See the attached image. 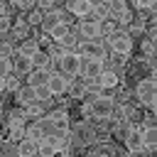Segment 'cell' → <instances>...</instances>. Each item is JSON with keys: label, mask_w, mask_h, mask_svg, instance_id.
Instances as JSON below:
<instances>
[{"label": "cell", "mask_w": 157, "mask_h": 157, "mask_svg": "<svg viewBox=\"0 0 157 157\" xmlns=\"http://www.w3.org/2000/svg\"><path fill=\"white\" fill-rule=\"evenodd\" d=\"M81 113H83L86 118H91V120H110L113 113H115V101H113L110 93L101 91V93H96L88 103H83Z\"/></svg>", "instance_id": "1"}, {"label": "cell", "mask_w": 157, "mask_h": 157, "mask_svg": "<svg viewBox=\"0 0 157 157\" xmlns=\"http://www.w3.org/2000/svg\"><path fill=\"white\" fill-rule=\"evenodd\" d=\"M132 96H135V101L140 103V105H145V108H150L155 101H157V76H142L135 86H132Z\"/></svg>", "instance_id": "2"}, {"label": "cell", "mask_w": 157, "mask_h": 157, "mask_svg": "<svg viewBox=\"0 0 157 157\" xmlns=\"http://www.w3.org/2000/svg\"><path fill=\"white\" fill-rule=\"evenodd\" d=\"M81 64H83V56H81L76 49H64V52H61V56H56V59H54V69L64 71V74H66V76H71V78L81 76Z\"/></svg>", "instance_id": "3"}, {"label": "cell", "mask_w": 157, "mask_h": 157, "mask_svg": "<svg viewBox=\"0 0 157 157\" xmlns=\"http://www.w3.org/2000/svg\"><path fill=\"white\" fill-rule=\"evenodd\" d=\"M105 44H108L110 52L118 54V56H130V52H132V47H135L132 34H130L128 29H123V27H118L113 34H108V37H105Z\"/></svg>", "instance_id": "4"}, {"label": "cell", "mask_w": 157, "mask_h": 157, "mask_svg": "<svg viewBox=\"0 0 157 157\" xmlns=\"http://www.w3.org/2000/svg\"><path fill=\"white\" fill-rule=\"evenodd\" d=\"M105 39H78L76 52L81 56H91V59H108V49H105Z\"/></svg>", "instance_id": "5"}, {"label": "cell", "mask_w": 157, "mask_h": 157, "mask_svg": "<svg viewBox=\"0 0 157 157\" xmlns=\"http://www.w3.org/2000/svg\"><path fill=\"white\" fill-rule=\"evenodd\" d=\"M54 132H59V128H56V123H54L49 115H42V118H37L34 123L27 125V135L34 137L37 142H42L44 137H49V135H54Z\"/></svg>", "instance_id": "6"}, {"label": "cell", "mask_w": 157, "mask_h": 157, "mask_svg": "<svg viewBox=\"0 0 157 157\" xmlns=\"http://www.w3.org/2000/svg\"><path fill=\"white\" fill-rule=\"evenodd\" d=\"M105 71V61L103 59H91V56H83V64H81V78H86L88 83H96L98 76Z\"/></svg>", "instance_id": "7"}, {"label": "cell", "mask_w": 157, "mask_h": 157, "mask_svg": "<svg viewBox=\"0 0 157 157\" xmlns=\"http://www.w3.org/2000/svg\"><path fill=\"white\" fill-rule=\"evenodd\" d=\"M76 32L81 39H103V29H101V22L93 20V17H83L78 25H76Z\"/></svg>", "instance_id": "8"}, {"label": "cell", "mask_w": 157, "mask_h": 157, "mask_svg": "<svg viewBox=\"0 0 157 157\" xmlns=\"http://www.w3.org/2000/svg\"><path fill=\"white\" fill-rule=\"evenodd\" d=\"M69 83H71V76H66L64 71H59V69H52V74H49V91L54 93V98L56 96H64L66 91H69Z\"/></svg>", "instance_id": "9"}, {"label": "cell", "mask_w": 157, "mask_h": 157, "mask_svg": "<svg viewBox=\"0 0 157 157\" xmlns=\"http://www.w3.org/2000/svg\"><path fill=\"white\" fill-rule=\"evenodd\" d=\"M66 12H61L59 7H54V10H47L44 12V20H42V25H39V29L44 32V34H49L54 27H59L61 22H66V17H64Z\"/></svg>", "instance_id": "10"}, {"label": "cell", "mask_w": 157, "mask_h": 157, "mask_svg": "<svg viewBox=\"0 0 157 157\" xmlns=\"http://www.w3.org/2000/svg\"><path fill=\"white\" fill-rule=\"evenodd\" d=\"M12 64H15V74H20V76H27L29 71H34V59H32V54H25V52H15V56H12Z\"/></svg>", "instance_id": "11"}, {"label": "cell", "mask_w": 157, "mask_h": 157, "mask_svg": "<svg viewBox=\"0 0 157 157\" xmlns=\"http://www.w3.org/2000/svg\"><path fill=\"white\" fill-rule=\"evenodd\" d=\"M88 93H91V83H88L86 78H71L69 91H66V96H69L71 101H83Z\"/></svg>", "instance_id": "12"}, {"label": "cell", "mask_w": 157, "mask_h": 157, "mask_svg": "<svg viewBox=\"0 0 157 157\" xmlns=\"http://www.w3.org/2000/svg\"><path fill=\"white\" fill-rule=\"evenodd\" d=\"M120 81H123V76H120L118 71H113V69H105V71L98 76L96 86H98L101 91H113V88H118V86H120Z\"/></svg>", "instance_id": "13"}, {"label": "cell", "mask_w": 157, "mask_h": 157, "mask_svg": "<svg viewBox=\"0 0 157 157\" xmlns=\"http://www.w3.org/2000/svg\"><path fill=\"white\" fill-rule=\"evenodd\" d=\"M125 150H128V152H147V150H145V142H142V128H140V125H132V130L128 132V137H125Z\"/></svg>", "instance_id": "14"}, {"label": "cell", "mask_w": 157, "mask_h": 157, "mask_svg": "<svg viewBox=\"0 0 157 157\" xmlns=\"http://www.w3.org/2000/svg\"><path fill=\"white\" fill-rule=\"evenodd\" d=\"M25 123H27V110L25 105H17L7 113V130H25Z\"/></svg>", "instance_id": "15"}, {"label": "cell", "mask_w": 157, "mask_h": 157, "mask_svg": "<svg viewBox=\"0 0 157 157\" xmlns=\"http://www.w3.org/2000/svg\"><path fill=\"white\" fill-rule=\"evenodd\" d=\"M74 17H88L93 12V0H66L64 5Z\"/></svg>", "instance_id": "16"}, {"label": "cell", "mask_w": 157, "mask_h": 157, "mask_svg": "<svg viewBox=\"0 0 157 157\" xmlns=\"http://www.w3.org/2000/svg\"><path fill=\"white\" fill-rule=\"evenodd\" d=\"M15 101H17V105H32V103H37V88L34 86H29V83H25V86H20L17 91H15Z\"/></svg>", "instance_id": "17"}, {"label": "cell", "mask_w": 157, "mask_h": 157, "mask_svg": "<svg viewBox=\"0 0 157 157\" xmlns=\"http://www.w3.org/2000/svg\"><path fill=\"white\" fill-rule=\"evenodd\" d=\"M29 29H32V25L27 22V17H20V20H15L12 22V29H10V34H12V39L17 42H22V39H27L29 37Z\"/></svg>", "instance_id": "18"}, {"label": "cell", "mask_w": 157, "mask_h": 157, "mask_svg": "<svg viewBox=\"0 0 157 157\" xmlns=\"http://www.w3.org/2000/svg\"><path fill=\"white\" fill-rule=\"evenodd\" d=\"M142 142H145V150H157V123L142 125Z\"/></svg>", "instance_id": "19"}, {"label": "cell", "mask_w": 157, "mask_h": 157, "mask_svg": "<svg viewBox=\"0 0 157 157\" xmlns=\"http://www.w3.org/2000/svg\"><path fill=\"white\" fill-rule=\"evenodd\" d=\"M47 115L56 123L59 130H64V132L71 130V120H69V110H66V108H56V110H52V113H47Z\"/></svg>", "instance_id": "20"}, {"label": "cell", "mask_w": 157, "mask_h": 157, "mask_svg": "<svg viewBox=\"0 0 157 157\" xmlns=\"http://www.w3.org/2000/svg\"><path fill=\"white\" fill-rule=\"evenodd\" d=\"M49 74H52L49 69H34V71L27 74V83L34 86V88H37V86H47V83H49Z\"/></svg>", "instance_id": "21"}, {"label": "cell", "mask_w": 157, "mask_h": 157, "mask_svg": "<svg viewBox=\"0 0 157 157\" xmlns=\"http://www.w3.org/2000/svg\"><path fill=\"white\" fill-rule=\"evenodd\" d=\"M17 147H20V157H32V155H37L39 152V142L34 140V137H22L20 142H17Z\"/></svg>", "instance_id": "22"}, {"label": "cell", "mask_w": 157, "mask_h": 157, "mask_svg": "<svg viewBox=\"0 0 157 157\" xmlns=\"http://www.w3.org/2000/svg\"><path fill=\"white\" fill-rule=\"evenodd\" d=\"M32 59H34V69H49V71L54 69V59H52V54L47 49H39Z\"/></svg>", "instance_id": "23"}, {"label": "cell", "mask_w": 157, "mask_h": 157, "mask_svg": "<svg viewBox=\"0 0 157 157\" xmlns=\"http://www.w3.org/2000/svg\"><path fill=\"white\" fill-rule=\"evenodd\" d=\"M17 49L20 52H25V54H37L39 49H42V44H39V39H34V37H27V39H22L20 44H17Z\"/></svg>", "instance_id": "24"}, {"label": "cell", "mask_w": 157, "mask_h": 157, "mask_svg": "<svg viewBox=\"0 0 157 157\" xmlns=\"http://www.w3.org/2000/svg\"><path fill=\"white\" fill-rule=\"evenodd\" d=\"M71 29H74V27H71L69 22H61V25H59V27H54L49 34H52V39H54V42H61V39H64V37H66Z\"/></svg>", "instance_id": "25"}, {"label": "cell", "mask_w": 157, "mask_h": 157, "mask_svg": "<svg viewBox=\"0 0 157 157\" xmlns=\"http://www.w3.org/2000/svg\"><path fill=\"white\" fill-rule=\"evenodd\" d=\"M2 88H5V91H12V93H15V91L20 88V74H15V71H12L10 76H5V78H2Z\"/></svg>", "instance_id": "26"}, {"label": "cell", "mask_w": 157, "mask_h": 157, "mask_svg": "<svg viewBox=\"0 0 157 157\" xmlns=\"http://www.w3.org/2000/svg\"><path fill=\"white\" fill-rule=\"evenodd\" d=\"M108 10H110L113 17H118L128 10V0H108Z\"/></svg>", "instance_id": "27"}, {"label": "cell", "mask_w": 157, "mask_h": 157, "mask_svg": "<svg viewBox=\"0 0 157 157\" xmlns=\"http://www.w3.org/2000/svg\"><path fill=\"white\" fill-rule=\"evenodd\" d=\"M25 17H27V22H29L32 27H39V25H42V20H44V10L34 7V10H29V12L25 15Z\"/></svg>", "instance_id": "28"}, {"label": "cell", "mask_w": 157, "mask_h": 157, "mask_svg": "<svg viewBox=\"0 0 157 157\" xmlns=\"http://www.w3.org/2000/svg\"><path fill=\"white\" fill-rule=\"evenodd\" d=\"M44 108H47V105L37 101V103H32V105H27L25 110H27V118H42V115H47V110H44Z\"/></svg>", "instance_id": "29"}, {"label": "cell", "mask_w": 157, "mask_h": 157, "mask_svg": "<svg viewBox=\"0 0 157 157\" xmlns=\"http://www.w3.org/2000/svg\"><path fill=\"white\" fill-rule=\"evenodd\" d=\"M52 98H54V93L49 91V86H37V101H39V103L49 105V103H52Z\"/></svg>", "instance_id": "30"}, {"label": "cell", "mask_w": 157, "mask_h": 157, "mask_svg": "<svg viewBox=\"0 0 157 157\" xmlns=\"http://www.w3.org/2000/svg\"><path fill=\"white\" fill-rule=\"evenodd\" d=\"M10 2L15 5L17 12H29V10L37 7V0H10Z\"/></svg>", "instance_id": "31"}, {"label": "cell", "mask_w": 157, "mask_h": 157, "mask_svg": "<svg viewBox=\"0 0 157 157\" xmlns=\"http://www.w3.org/2000/svg\"><path fill=\"white\" fill-rule=\"evenodd\" d=\"M132 20H135V12H132L130 7H128V10L123 12V15H118V17H115V22H118V27H123V29H128V25H130Z\"/></svg>", "instance_id": "32"}, {"label": "cell", "mask_w": 157, "mask_h": 157, "mask_svg": "<svg viewBox=\"0 0 157 157\" xmlns=\"http://www.w3.org/2000/svg\"><path fill=\"white\" fill-rule=\"evenodd\" d=\"M37 155H42V157H52V155H59V150L54 147V145H49L47 140H42L39 142V152Z\"/></svg>", "instance_id": "33"}, {"label": "cell", "mask_w": 157, "mask_h": 157, "mask_svg": "<svg viewBox=\"0 0 157 157\" xmlns=\"http://www.w3.org/2000/svg\"><path fill=\"white\" fill-rule=\"evenodd\" d=\"M15 52L17 49H15V42L12 39H7V42L0 44V56H15Z\"/></svg>", "instance_id": "34"}, {"label": "cell", "mask_w": 157, "mask_h": 157, "mask_svg": "<svg viewBox=\"0 0 157 157\" xmlns=\"http://www.w3.org/2000/svg\"><path fill=\"white\" fill-rule=\"evenodd\" d=\"M155 5V0H132V7L137 10V12H142V10H150Z\"/></svg>", "instance_id": "35"}, {"label": "cell", "mask_w": 157, "mask_h": 157, "mask_svg": "<svg viewBox=\"0 0 157 157\" xmlns=\"http://www.w3.org/2000/svg\"><path fill=\"white\" fill-rule=\"evenodd\" d=\"M37 7L44 10V12H47V10H54V7H56V0H37Z\"/></svg>", "instance_id": "36"}, {"label": "cell", "mask_w": 157, "mask_h": 157, "mask_svg": "<svg viewBox=\"0 0 157 157\" xmlns=\"http://www.w3.org/2000/svg\"><path fill=\"white\" fill-rule=\"evenodd\" d=\"M56 5H66V0H56Z\"/></svg>", "instance_id": "37"}]
</instances>
